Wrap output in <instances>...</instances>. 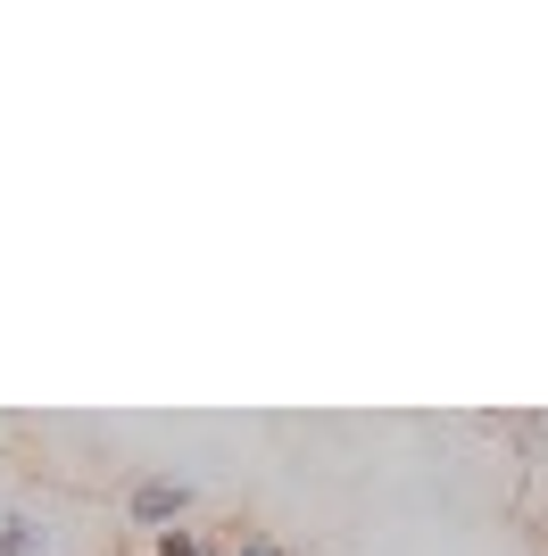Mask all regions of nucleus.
<instances>
[{
  "instance_id": "obj_1",
  "label": "nucleus",
  "mask_w": 548,
  "mask_h": 556,
  "mask_svg": "<svg viewBox=\"0 0 548 556\" xmlns=\"http://www.w3.org/2000/svg\"><path fill=\"white\" fill-rule=\"evenodd\" d=\"M183 515H191V482H175V473H141L125 490V523L134 532H175Z\"/></svg>"
},
{
  "instance_id": "obj_2",
  "label": "nucleus",
  "mask_w": 548,
  "mask_h": 556,
  "mask_svg": "<svg viewBox=\"0 0 548 556\" xmlns=\"http://www.w3.org/2000/svg\"><path fill=\"white\" fill-rule=\"evenodd\" d=\"M0 556H59V540H50V523H42V515L0 507Z\"/></svg>"
},
{
  "instance_id": "obj_3",
  "label": "nucleus",
  "mask_w": 548,
  "mask_h": 556,
  "mask_svg": "<svg viewBox=\"0 0 548 556\" xmlns=\"http://www.w3.org/2000/svg\"><path fill=\"white\" fill-rule=\"evenodd\" d=\"M150 556H216V540L191 532V523H175V532H150Z\"/></svg>"
},
{
  "instance_id": "obj_4",
  "label": "nucleus",
  "mask_w": 548,
  "mask_h": 556,
  "mask_svg": "<svg viewBox=\"0 0 548 556\" xmlns=\"http://www.w3.org/2000/svg\"><path fill=\"white\" fill-rule=\"evenodd\" d=\"M233 556H283V540H274V532H241V548H233Z\"/></svg>"
}]
</instances>
